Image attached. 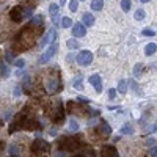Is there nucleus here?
Wrapping results in <instances>:
<instances>
[{"label":"nucleus","instance_id":"36","mask_svg":"<svg viewBox=\"0 0 157 157\" xmlns=\"http://www.w3.org/2000/svg\"><path fill=\"white\" fill-rule=\"evenodd\" d=\"M54 157H68V154H66V151H57L54 154Z\"/></svg>","mask_w":157,"mask_h":157},{"label":"nucleus","instance_id":"37","mask_svg":"<svg viewBox=\"0 0 157 157\" xmlns=\"http://www.w3.org/2000/svg\"><path fill=\"white\" fill-rule=\"evenodd\" d=\"M149 155H151V157H157V145L151 148V151H149Z\"/></svg>","mask_w":157,"mask_h":157},{"label":"nucleus","instance_id":"11","mask_svg":"<svg viewBox=\"0 0 157 157\" xmlns=\"http://www.w3.org/2000/svg\"><path fill=\"white\" fill-rule=\"evenodd\" d=\"M101 155L102 157H120V154H118L115 146H104L101 149Z\"/></svg>","mask_w":157,"mask_h":157},{"label":"nucleus","instance_id":"4","mask_svg":"<svg viewBox=\"0 0 157 157\" xmlns=\"http://www.w3.org/2000/svg\"><path fill=\"white\" fill-rule=\"evenodd\" d=\"M75 61L78 66H90L93 63V54L90 50H82L80 54L75 57Z\"/></svg>","mask_w":157,"mask_h":157},{"label":"nucleus","instance_id":"45","mask_svg":"<svg viewBox=\"0 0 157 157\" xmlns=\"http://www.w3.org/2000/svg\"><path fill=\"white\" fill-rule=\"evenodd\" d=\"M140 2H143V3H146V2H149V0H140Z\"/></svg>","mask_w":157,"mask_h":157},{"label":"nucleus","instance_id":"16","mask_svg":"<svg viewBox=\"0 0 157 157\" xmlns=\"http://www.w3.org/2000/svg\"><path fill=\"white\" fill-rule=\"evenodd\" d=\"M155 52H157V44H155V43H149V44H146V47H145V54H146V57L154 55Z\"/></svg>","mask_w":157,"mask_h":157},{"label":"nucleus","instance_id":"44","mask_svg":"<svg viewBox=\"0 0 157 157\" xmlns=\"http://www.w3.org/2000/svg\"><path fill=\"white\" fill-rule=\"evenodd\" d=\"M64 3H66V0H60V6H61V5H64Z\"/></svg>","mask_w":157,"mask_h":157},{"label":"nucleus","instance_id":"42","mask_svg":"<svg viewBox=\"0 0 157 157\" xmlns=\"http://www.w3.org/2000/svg\"><path fill=\"white\" fill-rule=\"evenodd\" d=\"M90 110H91L90 113H91V115H93V116H99V113H101L99 110H93V109H90Z\"/></svg>","mask_w":157,"mask_h":157},{"label":"nucleus","instance_id":"20","mask_svg":"<svg viewBox=\"0 0 157 157\" xmlns=\"http://www.w3.org/2000/svg\"><path fill=\"white\" fill-rule=\"evenodd\" d=\"M14 57H16V52L14 50H11V49H6L5 50V61L6 63H11L13 60H14Z\"/></svg>","mask_w":157,"mask_h":157},{"label":"nucleus","instance_id":"15","mask_svg":"<svg viewBox=\"0 0 157 157\" xmlns=\"http://www.w3.org/2000/svg\"><path fill=\"white\" fill-rule=\"evenodd\" d=\"M82 21L85 22L83 24L85 27H91V25L94 24V16L91 14V13H83V14H82Z\"/></svg>","mask_w":157,"mask_h":157},{"label":"nucleus","instance_id":"8","mask_svg":"<svg viewBox=\"0 0 157 157\" xmlns=\"http://www.w3.org/2000/svg\"><path fill=\"white\" fill-rule=\"evenodd\" d=\"M63 120H64V110L61 107V102H58L57 107H55V115H52V121L57 123V124H61Z\"/></svg>","mask_w":157,"mask_h":157},{"label":"nucleus","instance_id":"18","mask_svg":"<svg viewBox=\"0 0 157 157\" xmlns=\"http://www.w3.org/2000/svg\"><path fill=\"white\" fill-rule=\"evenodd\" d=\"M72 86L75 88V90H83V78L80 77V75H77V77H74L72 78Z\"/></svg>","mask_w":157,"mask_h":157},{"label":"nucleus","instance_id":"30","mask_svg":"<svg viewBox=\"0 0 157 157\" xmlns=\"http://www.w3.org/2000/svg\"><path fill=\"white\" fill-rule=\"evenodd\" d=\"M121 8L124 13H127L130 10V0H121Z\"/></svg>","mask_w":157,"mask_h":157},{"label":"nucleus","instance_id":"25","mask_svg":"<svg viewBox=\"0 0 157 157\" xmlns=\"http://www.w3.org/2000/svg\"><path fill=\"white\" fill-rule=\"evenodd\" d=\"M66 46H68V49L74 50V49H77V47H78V43H77V39L71 38V39H68V41H66Z\"/></svg>","mask_w":157,"mask_h":157},{"label":"nucleus","instance_id":"21","mask_svg":"<svg viewBox=\"0 0 157 157\" xmlns=\"http://www.w3.org/2000/svg\"><path fill=\"white\" fill-rule=\"evenodd\" d=\"M8 152H10V155H13V157H17V155H21V148H19L17 145H11V146L8 148Z\"/></svg>","mask_w":157,"mask_h":157},{"label":"nucleus","instance_id":"43","mask_svg":"<svg viewBox=\"0 0 157 157\" xmlns=\"http://www.w3.org/2000/svg\"><path fill=\"white\" fill-rule=\"evenodd\" d=\"M72 60H74V57H72V55H68V57H66V61H68V63H71Z\"/></svg>","mask_w":157,"mask_h":157},{"label":"nucleus","instance_id":"7","mask_svg":"<svg viewBox=\"0 0 157 157\" xmlns=\"http://www.w3.org/2000/svg\"><path fill=\"white\" fill-rule=\"evenodd\" d=\"M10 19L13 22H21L24 19V8L22 6H14L10 10Z\"/></svg>","mask_w":157,"mask_h":157},{"label":"nucleus","instance_id":"5","mask_svg":"<svg viewBox=\"0 0 157 157\" xmlns=\"http://www.w3.org/2000/svg\"><path fill=\"white\" fill-rule=\"evenodd\" d=\"M57 50H58V44H55V43H54V44H50V46L47 47V50L41 55V58H39V63H41V64H46L52 57L57 54Z\"/></svg>","mask_w":157,"mask_h":157},{"label":"nucleus","instance_id":"27","mask_svg":"<svg viewBox=\"0 0 157 157\" xmlns=\"http://www.w3.org/2000/svg\"><path fill=\"white\" fill-rule=\"evenodd\" d=\"M145 16H146V13H145V10H141V8H138L137 11H135V19L137 21H143V19H145Z\"/></svg>","mask_w":157,"mask_h":157},{"label":"nucleus","instance_id":"23","mask_svg":"<svg viewBox=\"0 0 157 157\" xmlns=\"http://www.w3.org/2000/svg\"><path fill=\"white\" fill-rule=\"evenodd\" d=\"M143 69H145V66H143L141 63H137L135 66H134V75L135 77H140L143 74Z\"/></svg>","mask_w":157,"mask_h":157},{"label":"nucleus","instance_id":"38","mask_svg":"<svg viewBox=\"0 0 157 157\" xmlns=\"http://www.w3.org/2000/svg\"><path fill=\"white\" fill-rule=\"evenodd\" d=\"M77 101H78V102H85V104L90 102V99H86L85 96H77Z\"/></svg>","mask_w":157,"mask_h":157},{"label":"nucleus","instance_id":"9","mask_svg":"<svg viewBox=\"0 0 157 157\" xmlns=\"http://www.w3.org/2000/svg\"><path fill=\"white\" fill-rule=\"evenodd\" d=\"M86 35V30H85V25L82 22H77L72 25V36L74 38H83Z\"/></svg>","mask_w":157,"mask_h":157},{"label":"nucleus","instance_id":"14","mask_svg":"<svg viewBox=\"0 0 157 157\" xmlns=\"http://www.w3.org/2000/svg\"><path fill=\"white\" fill-rule=\"evenodd\" d=\"M58 10H60V5H57V3H50V6H49V14L52 16V19H54L55 24H58V17H57Z\"/></svg>","mask_w":157,"mask_h":157},{"label":"nucleus","instance_id":"1","mask_svg":"<svg viewBox=\"0 0 157 157\" xmlns=\"http://www.w3.org/2000/svg\"><path fill=\"white\" fill-rule=\"evenodd\" d=\"M57 146L61 151H74V149L82 146V141L78 137H61L57 141Z\"/></svg>","mask_w":157,"mask_h":157},{"label":"nucleus","instance_id":"39","mask_svg":"<svg viewBox=\"0 0 157 157\" xmlns=\"http://www.w3.org/2000/svg\"><path fill=\"white\" fill-rule=\"evenodd\" d=\"M155 130H157V126H149V127H146V132H148V134L155 132Z\"/></svg>","mask_w":157,"mask_h":157},{"label":"nucleus","instance_id":"28","mask_svg":"<svg viewBox=\"0 0 157 157\" xmlns=\"http://www.w3.org/2000/svg\"><path fill=\"white\" fill-rule=\"evenodd\" d=\"M0 74H2V77H8L10 75V69L5 66L2 61H0Z\"/></svg>","mask_w":157,"mask_h":157},{"label":"nucleus","instance_id":"31","mask_svg":"<svg viewBox=\"0 0 157 157\" xmlns=\"http://www.w3.org/2000/svg\"><path fill=\"white\" fill-rule=\"evenodd\" d=\"M14 66H16L17 69H22V68L25 66V60H24V58H17V60L14 61Z\"/></svg>","mask_w":157,"mask_h":157},{"label":"nucleus","instance_id":"12","mask_svg":"<svg viewBox=\"0 0 157 157\" xmlns=\"http://www.w3.org/2000/svg\"><path fill=\"white\" fill-rule=\"evenodd\" d=\"M41 25H43V16H41V14L32 16V19H30V22H29V27L36 29V27H41Z\"/></svg>","mask_w":157,"mask_h":157},{"label":"nucleus","instance_id":"10","mask_svg":"<svg viewBox=\"0 0 157 157\" xmlns=\"http://www.w3.org/2000/svg\"><path fill=\"white\" fill-rule=\"evenodd\" d=\"M90 83L93 85V88L98 91V93H101L102 91V78H101V75L99 74H93V75H90Z\"/></svg>","mask_w":157,"mask_h":157},{"label":"nucleus","instance_id":"6","mask_svg":"<svg viewBox=\"0 0 157 157\" xmlns=\"http://www.w3.org/2000/svg\"><path fill=\"white\" fill-rule=\"evenodd\" d=\"M57 39V32H55V29H50L44 36H43V39L39 41V46L41 47H46L47 44H50V43H54Z\"/></svg>","mask_w":157,"mask_h":157},{"label":"nucleus","instance_id":"19","mask_svg":"<svg viewBox=\"0 0 157 157\" xmlns=\"http://www.w3.org/2000/svg\"><path fill=\"white\" fill-rule=\"evenodd\" d=\"M120 132H121V135H130V134H134V127H132V124L127 123L120 129Z\"/></svg>","mask_w":157,"mask_h":157},{"label":"nucleus","instance_id":"35","mask_svg":"<svg viewBox=\"0 0 157 157\" xmlns=\"http://www.w3.org/2000/svg\"><path fill=\"white\" fill-rule=\"evenodd\" d=\"M21 93H22V88H21V85H17V86L14 88V98H19Z\"/></svg>","mask_w":157,"mask_h":157},{"label":"nucleus","instance_id":"24","mask_svg":"<svg viewBox=\"0 0 157 157\" xmlns=\"http://www.w3.org/2000/svg\"><path fill=\"white\" fill-rule=\"evenodd\" d=\"M78 129H80V126H78L77 120H71L69 121V130L71 132H78Z\"/></svg>","mask_w":157,"mask_h":157},{"label":"nucleus","instance_id":"26","mask_svg":"<svg viewBox=\"0 0 157 157\" xmlns=\"http://www.w3.org/2000/svg\"><path fill=\"white\" fill-rule=\"evenodd\" d=\"M61 27H63V29L72 27V19H71V17H63V19H61Z\"/></svg>","mask_w":157,"mask_h":157},{"label":"nucleus","instance_id":"40","mask_svg":"<svg viewBox=\"0 0 157 157\" xmlns=\"http://www.w3.org/2000/svg\"><path fill=\"white\" fill-rule=\"evenodd\" d=\"M49 134H50V135H52V137H57V134H58V130H57V129H55V127H52V129H50V130H49Z\"/></svg>","mask_w":157,"mask_h":157},{"label":"nucleus","instance_id":"34","mask_svg":"<svg viewBox=\"0 0 157 157\" xmlns=\"http://www.w3.org/2000/svg\"><path fill=\"white\" fill-rule=\"evenodd\" d=\"M155 145H157V141H155L154 138H148V140H146V146H148V148H152V146H155Z\"/></svg>","mask_w":157,"mask_h":157},{"label":"nucleus","instance_id":"2","mask_svg":"<svg viewBox=\"0 0 157 157\" xmlns=\"http://www.w3.org/2000/svg\"><path fill=\"white\" fill-rule=\"evenodd\" d=\"M46 90H47V93H49V94H55V93H58V91H61V90H63L61 78H60L58 75H54V77L47 78Z\"/></svg>","mask_w":157,"mask_h":157},{"label":"nucleus","instance_id":"41","mask_svg":"<svg viewBox=\"0 0 157 157\" xmlns=\"http://www.w3.org/2000/svg\"><path fill=\"white\" fill-rule=\"evenodd\" d=\"M13 115V110H6L5 112V115H3V118H5V120H10V116Z\"/></svg>","mask_w":157,"mask_h":157},{"label":"nucleus","instance_id":"33","mask_svg":"<svg viewBox=\"0 0 157 157\" xmlns=\"http://www.w3.org/2000/svg\"><path fill=\"white\" fill-rule=\"evenodd\" d=\"M115 98H116V90H115V88H110V90H109V99L113 101Z\"/></svg>","mask_w":157,"mask_h":157},{"label":"nucleus","instance_id":"13","mask_svg":"<svg viewBox=\"0 0 157 157\" xmlns=\"http://www.w3.org/2000/svg\"><path fill=\"white\" fill-rule=\"evenodd\" d=\"M99 134L104 135V137H110V135H112V127H110L105 121H102L101 126H99Z\"/></svg>","mask_w":157,"mask_h":157},{"label":"nucleus","instance_id":"32","mask_svg":"<svg viewBox=\"0 0 157 157\" xmlns=\"http://www.w3.org/2000/svg\"><path fill=\"white\" fill-rule=\"evenodd\" d=\"M141 35H143V36H154L155 33H154V30H151V29H145V30L141 32Z\"/></svg>","mask_w":157,"mask_h":157},{"label":"nucleus","instance_id":"17","mask_svg":"<svg viewBox=\"0 0 157 157\" xmlns=\"http://www.w3.org/2000/svg\"><path fill=\"white\" fill-rule=\"evenodd\" d=\"M116 93H121V94H126L127 93V80L121 78L120 82H118V88H116Z\"/></svg>","mask_w":157,"mask_h":157},{"label":"nucleus","instance_id":"46","mask_svg":"<svg viewBox=\"0 0 157 157\" xmlns=\"http://www.w3.org/2000/svg\"><path fill=\"white\" fill-rule=\"evenodd\" d=\"M78 2H85V0H78Z\"/></svg>","mask_w":157,"mask_h":157},{"label":"nucleus","instance_id":"22","mask_svg":"<svg viewBox=\"0 0 157 157\" xmlns=\"http://www.w3.org/2000/svg\"><path fill=\"white\" fill-rule=\"evenodd\" d=\"M102 8H104V0H93V2H91V10L99 11Z\"/></svg>","mask_w":157,"mask_h":157},{"label":"nucleus","instance_id":"29","mask_svg":"<svg viewBox=\"0 0 157 157\" xmlns=\"http://www.w3.org/2000/svg\"><path fill=\"white\" fill-rule=\"evenodd\" d=\"M77 10H78V0H71L69 2V11L75 13Z\"/></svg>","mask_w":157,"mask_h":157},{"label":"nucleus","instance_id":"3","mask_svg":"<svg viewBox=\"0 0 157 157\" xmlns=\"http://www.w3.org/2000/svg\"><path fill=\"white\" fill-rule=\"evenodd\" d=\"M49 148H50V145H49L46 140H43V138H36V140L32 143V152H35V154L47 152Z\"/></svg>","mask_w":157,"mask_h":157}]
</instances>
